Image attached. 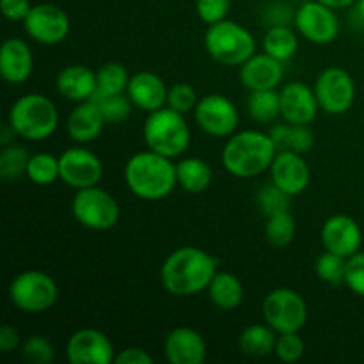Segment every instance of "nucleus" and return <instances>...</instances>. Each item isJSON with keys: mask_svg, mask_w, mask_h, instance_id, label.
Listing matches in <instances>:
<instances>
[{"mask_svg": "<svg viewBox=\"0 0 364 364\" xmlns=\"http://www.w3.org/2000/svg\"><path fill=\"white\" fill-rule=\"evenodd\" d=\"M215 274L217 263L213 256L199 247L185 245L167 256L160 269V279L167 294L174 297H192L208 290Z\"/></svg>", "mask_w": 364, "mask_h": 364, "instance_id": "nucleus-1", "label": "nucleus"}, {"mask_svg": "<svg viewBox=\"0 0 364 364\" xmlns=\"http://www.w3.org/2000/svg\"><path fill=\"white\" fill-rule=\"evenodd\" d=\"M124 181L132 194L144 201L166 199L178 185L176 166L155 151L135 153L124 166Z\"/></svg>", "mask_w": 364, "mask_h": 364, "instance_id": "nucleus-2", "label": "nucleus"}, {"mask_svg": "<svg viewBox=\"0 0 364 364\" xmlns=\"http://www.w3.org/2000/svg\"><path fill=\"white\" fill-rule=\"evenodd\" d=\"M277 148L269 134L244 130L228 139L223 149V166L237 178H255L270 169Z\"/></svg>", "mask_w": 364, "mask_h": 364, "instance_id": "nucleus-3", "label": "nucleus"}, {"mask_svg": "<svg viewBox=\"0 0 364 364\" xmlns=\"http://www.w3.org/2000/svg\"><path fill=\"white\" fill-rule=\"evenodd\" d=\"M7 123L25 141H45L57 130L59 112L52 100L38 92H31L13 103Z\"/></svg>", "mask_w": 364, "mask_h": 364, "instance_id": "nucleus-4", "label": "nucleus"}, {"mask_svg": "<svg viewBox=\"0 0 364 364\" xmlns=\"http://www.w3.org/2000/svg\"><path fill=\"white\" fill-rule=\"evenodd\" d=\"M142 135L148 149L167 159L180 156L191 144V128L185 123L183 114L169 107L149 112Z\"/></svg>", "mask_w": 364, "mask_h": 364, "instance_id": "nucleus-5", "label": "nucleus"}, {"mask_svg": "<svg viewBox=\"0 0 364 364\" xmlns=\"http://www.w3.org/2000/svg\"><path fill=\"white\" fill-rule=\"evenodd\" d=\"M205 48L213 60L224 66H242L256 53V41L251 32L240 23L223 20L208 25Z\"/></svg>", "mask_w": 364, "mask_h": 364, "instance_id": "nucleus-6", "label": "nucleus"}, {"mask_svg": "<svg viewBox=\"0 0 364 364\" xmlns=\"http://www.w3.org/2000/svg\"><path fill=\"white\" fill-rule=\"evenodd\" d=\"M9 299L20 311L38 315L53 308L59 299V288L48 274L41 270H25L11 281Z\"/></svg>", "mask_w": 364, "mask_h": 364, "instance_id": "nucleus-7", "label": "nucleus"}, {"mask_svg": "<svg viewBox=\"0 0 364 364\" xmlns=\"http://www.w3.org/2000/svg\"><path fill=\"white\" fill-rule=\"evenodd\" d=\"M71 212L80 226L92 231H107L119 220V205L98 185L77 191L71 201Z\"/></svg>", "mask_w": 364, "mask_h": 364, "instance_id": "nucleus-8", "label": "nucleus"}, {"mask_svg": "<svg viewBox=\"0 0 364 364\" xmlns=\"http://www.w3.org/2000/svg\"><path fill=\"white\" fill-rule=\"evenodd\" d=\"M263 320L277 334L299 333L308 320L306 301L290 288H277L265 297L262 304Z\"/></svg>", "mask_w": 364, "mask_h": 364, "instance_id": "nucleus-9", "label": "nucleus"}, {"mask_svg": "<svg viewBox=\"0 0 364 364\" xmlns=\"http://www.w3.org/2000/svg\"><path fill=\"white\" fill-rule=\"evenodd\" d=\"M315 95L323 112L340 116L348 112L355 102V84L348 71L331 66L318 75L315 82Z\"/></svg>", "mask_w": 364, "mask_h": 364, "instance_id": "nucleus-10", "label": "nucleus"}, {"mask_svg": "<svg viewBox=\"0 0 364 364\" xmlns=\"http://www.w3.org/2000/svg\"><path fill=\"white\" fill-rule=\"evenodd\" d=\"M294 23L299 34L315 45L333 43L340 34V20L336 16V9L318 0H309L302 4L295 11Z\"/></svg>", "mask_w": 364, "mask_h": 364, "instance_id": "nucleus-11", "label": "nucleus"}, {"mask_svg": "<svg viewBox=\"0 0 364 364\" xmlns=\"http://www.w3.org/2000/svg\"><path fill=\"white\" fill-rule=\"evenodd\" d=\"M25 32L41 45H59L70 34V16L53 4H36L23 20Z\"/></svg>", "mask_w": 364, "mask_h": 364, "instance_id": "nucleus-12", "label": "nucleus"}, {"mask_svg": "<svg viewBox=\"0 0 364 364\" xmlns=\"http://www.w3.org/2000/svg\"><path fill=\"white\" fill-rule=\"evenodd\" d=\"M194 117L199 128L212 137H231L237 130L238 114L237 105L223 95H206L198 102Z\"/></svg>", "mask_w": 364, "mask_h": 364, "instance_id": "nucleus-13", "label": "nucleus"}, {"mask_svg": "<svg viewBox=\"0 0 364 364\" xmlns=\"http://www.w3.org/2000/svg\"><path fill=\"white\" fill-rule=\"evenodd\" d=\"M60 180L77 191L95 187L103 176L102 160L85 148H70L59 156Z\"/></svg>", "mask_w": 364, "mask_h": 364, "instance_id": "nucleus-14", "label": "nucleus"}, {"mask_svg": "<svg viewBox=\"0 0 364 364\" xmlns=\"http://www.w3.org/2000/svg\"><path fill=\"white\" fill-rule=\"evenodd\" d=\"M112 341L98 329H80L66 343V359L71 364H110L114 361Z\"/></svg>", "mask_w": 364, "mask_h": 364, "instance_id": "nucleus-15", "label": "nucleus"}, {"mask_svg": "<svg viewBox=\"0 0 364 364\" xmlns=\"http://www.w3.org/2000/svg\"><path fill=\"white\" fill-rule=\"evenodd\" d=\"M322 244L326 251L336 252L343 258H350L355 252L361 251L363 233L355 219L348 215H333L323 223L322 231Z\"/></svg>", "mask_w": 364, "mask_h": 364, "instance_id": "nucleus-16", "label": "nucleus"}, {"mask_svg": "<svg viewBox=\"0 0 364 364\" xmlns=\"http://www.w3.org/2000/svg\"><path fill=\"white\" fill-rule=\"evenodd\" d=\"M270 178L272 183L283 188L291 198L301 196L308 188L311 173L309 166L301 153L295 151H277L272 166H270Z\"/></svg>", "mask_w": 364, "mask_h": 364, "instance_id": "nucleus-17", "label": "nucleus"}, {"mask_svg": "<svg viewBox=\"0 0 364 364\" xmlns=\"http://www.w3.org/2000/svg\"><path fill=\"white\" fill-rule=\"evenodd\" d=\"M281 117L287 123L309 124L318 114V100L315 89L302 82H290L279 91Z\"/></svg>", "mask_w": 364, "mask_h": 364, "instance_id": "nucleus-18", "label": "nucleus"}, {"mask_svg": "<svg viewBox=\"0 0 364 364\" xmlns=\"http://www.w3.org/2000/svg\"><path fill=\"white\" fill-rule=\"evenodd\" d=\"M164 354L171 364H203L206 359V343L198 331L176 327L166 336Z\"/></svg>", "mask_w": 364, "mask_h": 364, "instance_id": "nucleus-19", "label": "nucleus"}, {"mask_svg": "<svg viewBox=\"0 0 364 364\" xmlns=\"http://www.w3.org/2000/svg\"><path fill=\"white\" fill-rule=\"evenodd\" d=\"M283 63L269 53H255L240 66V82L249 91L276 89L283 80Z\"/></svg>", "mask_w": 364, "mask_h": 364, "instance_id": "nucleus-20", "label": "nucleus"}, {"mask_svg": "<svg viewBox=\"0 0 364 364\" xmlns=\"http://www.w3.org/2000/svg\"><path fill=\"white\" fill-rule=\"evenodd\" d=\"M167 91L162 78L153 71H139L132 75L127 95L132 105L144 112H155L167 105Z\"/></svg>", "mask_w": 364, "mask_h": 364, "instance_id": "nucleus-21", "label": "nucleus"}, {"mask_svg": "<svg viewBox=\"0 0 364 364\" xmlns=\"http://www.w3.org/2000/svg\"><path fill=\"white\" fill-rule=\"evenodd\" d=\"M34 68V57L27 43L20 38H9L0 52V73L9 84H23Z\"/></svg>", "mask_w": 364, "mask_h": 364, "instance_id": "nucleus-22", "label": "nucleus"}, {"mask_svg": "<svg viewBox=\"0 0 364 364\" xmlns=\"http://www.w3.org/2000/svg\"><path fill=\"white\" fill-rule=\"evenodd\" d=\"M55 85L59 95L70 102H89L98 89L96 71L87 66H82V64H71V66L60 70V73L57 75Z\"/></svg>", "mask_w": 364, "mask_h": 364, "instance_id": "nucleus-23", "label": "nucleus"}, {"mask_svg": "<svg viewBox=\"0 0 364 364\" xmlns=\"http://www.w3.org/2000/svg\"><path fill=\"white\" fill-rule=\"evenodd\" d=\"M103 127H105V119L91 100L78 103L66 119L68 135L78 144H87L98 139Z\"/></svg>", "mask_w": 364, "mask_h": 364, "instance_id": "nucleus-24", "label": "nucleus"}, {"mask_svg": "<svg viewBox=\"0 0 364 364\" xmlns=\"http://www.w3.org/2000/svg\"><path fill=\"white\" fill-rule=\"evenodd\" d=\"M269 135L276 144L277 151H295L304 155L315 144V135L309 130L308 124L281 123L272 127Z\"/></svg>", "mask_w": 364, "mask_h": 364, "instance_id": "nucleus-25", "label": "nucleus"}, {"mask_svg": "<svg viewBox=\"0 0 364 364\" xmlns=\"http://www.w3.org/2000/svg\"><path fill=\"white\" fill-rule=\"evenodd\" d=\"M210 301L223 311H233L244 301V284L235 274L217 272L208 287Z\"/></svg>", "mask_w": 364, "mask_h": 364, "instance_id": "nucleus-26", "label": "nucleus"}, {"mask_svg": "<svg viewBox=\"0 0 364 364\" xmlns=\"http://www.w3.org/2000/svg\"><path fill=\"white\" fill-rule=\"evenodd\" d=\"M212 167L201 159H183L176 164L178 185L191 194H199L206 191L212 183Z\"/></svg>", "mask_w": 364, "mask_h": 364, "instance_id": "nucleus-27", "label": "nucleus"}, {"mask_svg": "<svg viewBox=\"0 0 364 364\" xmlns=\"http://www.w3.org/2000/svg\"><path fill=\"white\" fill-rule=\"evenodd\" d=\"M276 331L270 326L255 323V326L245 327L238 336V347L245 355L251 358H265L276 348Z\"/></svg>", "mask_w": 364, "mask_h": 364, "instance_id": "nucleus-28", "label": "nucleus"}, {"mask_svg": "<svg viewBox=\"0 0 364 364\" xmlns=\"http://www.w3.org/2000/svg\"><path fill=\"white\" fill-rule=\"evenodd\" d=\"M299 38L290 25H274L269 27L263 38V52L272 55L274 59L287 63L297 53Z\"/></svg>", "mask_w": 364, "mask_h": 364, "instance_id": "nucleus-29", "label": "nucleus"}, {"mask_svg": "<svg viewBox=\"0 0 364 364\" xmlns=\"http://www.w3.org/2000/svg\"><path fill=\"white\" fill-rule=\"evenodd\" d=\"M247 112L258 123H270L281 116L279 92L276 89L251 91L247 98Z\"/></svg>", "mask_w": 364, "mask_h": 364, "instance_id": "nucleus-30", "label": "nucleus"}, {"mask_svg": "<svg viewBox=\"0 0 364 364\" xmlns=\"http://www.w3.org/2000/svg\"><path fill=\"white\" fill-rule=\"evenodd\" d=\"M96 109L103 116L105 123L119 124L127 121L132 114V102L128 95L121 92V95H103V92H95L91 98Z\"/></svg>", "mask_w": 364, "mask_h": 364, "instance_id": "nucleus-31", "label": "nucleus"}, {"mask_svg": "<svg viewBox=\"0 0 364 364\" xmlns=\"http://www.w3.org/2000/svg\"><path fill=\"white\" fill-rule=\"evenodd\" d=\"M27 176L32 183L39 187H48L60 180L59 159L50 153H36L31 156L27 166Z\"/></svg>", "mask_w": 364, "mask_h": 364, "instance_id": "nucleus-32", "label": "nucleus"}, {"mask_svg": "<svg viewBox=\"0 0 364 364\" xmlns=\"http://www.w3.org/2000/svg\"><path fill=\"white\" fill-rule=\"evenodd\" d=\"M295 230H297V226H295V219L290 213V210L267 217L265 238L274 247H287V245H290L295 237Z\"/></svg>", "mask_w": 364, "mask_h": 364, "instance_id": "nucleus-33", "label": "nucleus"}, {"mask_svg": "<svg viewBox=\"0 0 364 364\" xmlns=\"http://www.w3.org/2000/svg\"><path fill=\"white\" fill-rule=\"evenodd\" d=\"M28 160L31 155L23 146H4L0 153V178L4 181H18L23 174H27Z\"/></svg>", "mask_w": 364, "mask_h": 364, "instance_id": "nucleus-34", "label": "nucleus"}, {"mask_svg": "<svg viewBox=\"0 0 364 364\" xmlns=\"http://www.w3.org/2000/svg\"><path fill=\"white\" fill-rule=\"evenodd\" d=\"M128 82H130V75L121 63H107L96 71V84H98L96 92L121 95V92H127Z\"/></svg>", "mask_w": 364, "mask_h": 364, "instance_id": "nucleus-35", "label": "nucleus"}, {"mask_svg": "<svg viewBox=\"0 0 364 364\" xmlns=\"http://www.w3.org/2000/svg\"><path fill=\"white\" fill-rule=\"evenodd\" d=\"M316 276L327 284L345 283V270H347V258L336 252L326 251L318 256L315 263Z\"/></svg>", "mask_w": 364, "mask_h": 364, "instance_id": "nucleus-36", "label": "nucleus"}, {"mask_svg": "<svg viewBox=\"0 0 364 364\" xmlns=\"http://www.w3.org/2000/svg\"><path fill=\"white\" fill-rule=\"evenodd\" d=\"M256 203H258V208L269 217L274 215V213L290 210L291 196L287 194L283 188L277 187L276 183H269L259 188L258 194H256Z\"/></svg>", "mask_w": 364, "mask_h": 364, "instance_id": "nucleus-37", "label": "nucleus"}, {"mask_svg": "<svg viewBox=\"0 0 364 364\" xmlns=\"http://www.w3.org/2000/svg\"><path fill=\"white\" fill-rule=\"evenodd\" d=\"M21 355L27 363L48 364L55 358V350H53V345L45 336L34 334V336L27 338L21 343Z\"/></svg>", "mask_w": 364, "mask_h": 364, "instance_id": "nucleus-38", "label": "nucleus"}, {"mask_svg": "<svg viewBox=\"0 0 364 364\" xmlns=\"http://www.w3.org/2000/svg\"><path fill=\"white\" fill-rule=\"evenodd\" d=\"M198 92L192 85L180 82V84L171 85L167 91V107L180 114H187L196 109L198 105Z\"/></svg>", "mask_w": 364, "mask_h": 364, "instance_id": "nucleus-39", "label": "nucleus"}, {"mask_svg": "<svg viewBox=\"0 0 364 364\" xmlns=\"http://www.w3.org/2000/svg\"><path fill=\"white\" fill-rule=\"evenodd\" d=\"M304 341L299 336V333H283L277 334L276 340V348H274V354L277 355V359L283 363H295L304 355Z\"/></svg>", "mask_w": 364, "mask_h": 364, "instance_id": "nucleus-40", "label": "nucleus"}, {"mask_svg": "<svg viewBox=\"0 0 364 364\" xmlns=\"http://www.w3.org/2000/svg\"><path fill=\"white\" fill-rule=\"evenodd\" d=\"M345 284L352 294L364 299V251L355 252L354 256L347 259Z\"/></svg>", "mask_w": 364, "mask_h": 364, "instance_id": "nucleus-41", "label": "nucleus"}, {"mask_svg": "<svg viewBox=\"0 0 364 364\" xmlns=\"http://www.w3.org/2000/svg\"><path fill=\"white\" fill-rule=\"evenodd\" d=\"M230 7L231 0H196L198 16L208 25L226 20Z\"/></svg>", "mask_w": 364, "mask_h": 364, "instance_id": "nucleus-42", "label": "nucleus"}, {"mask_svg": "<svg viewBox=\"0 0 364 364\" xmlns=\"http://www.w3.org/2000/svg\"><path fill=\"white\" fill-rule=\"evenodd\" d=\"M295 20V13L291 11V6L283 2H276L265 11V21L269 27L274 25H290V21Z\"/></svg>", "mask_w": 364, "mask_h": 364, "instance_id": "nucleus-43", "label": "nucleus"}, {"mask_svg": "<svg viewBox=\"0 0 364 364\" xmlns=\"http://www.w3.org/2000/svg\"><path fill=\"white\" fill-rule=\"evenodd\" d=\"M31 9V0H2V14L9 21H23Z\"/></svg>", "mask_w": 364, "mask_h": 364, "instance_id": "nucleus-44", "label": "nucleus"}, {"mask_svg": "<svg viewBox=\"0 0 364 364\" xmlns=\"http://www.w3.org/2000/svg\"><path fill=\"white\" fill-rule=\"evenodd\" d=\"M114 363H117V364H151L153 358L148 354V352L142 350V348L132 347V348H124V350H121L119 354H116Z\"/></svg>", "mask_w": 364, "mask_h": 364, "instance_id": "nucleus-45", "label": "nucleus"}, {"mask_svg": "<svg viewBox=\"0 0 364 364\" xmlns=\"http://www.w3.org/2000/svg\"><path fill=\"white\" fill-rule=\"evenodd\" d=\"M21 343V336L18 333L16 327L13 326H2L0 327V352L7 354V352L18 348V345Z\"/></svg>", "mask_w": 364, "mask_h": 364, "instance_id": "nucleus-46", "label": "nucleus"}, {"mask_svg": "<svg viewBox=\"0 0 364 364\" xmlns=\"http://www.w3.org/2000/svg\"><path fill=\"white\" fill-rule=\"evenodd\" d=\"M318 2L326 4V6L333 7V9H347L355 4V0H318Z\"/></svg>", "mask_w": 364, "mask_h": 364, "instance_id": "nucleus-47", "label": "nucleus"}, {"mask_svg": "<svg viewBox=\"0 0 364 364\" xmlns=\"http://www.w3.org/2000/svg\"><path fill=\"white\" fill-rule=\"evenodd\" d=\"M352 7H354L352 13H354L355 21H358L361 27H364V0H355V4Z\"/></svg>", "mask_w": 364, "mask_h": 364, "instance_id": "nucleus-48", "label": "nucleus"}]
</instances>
